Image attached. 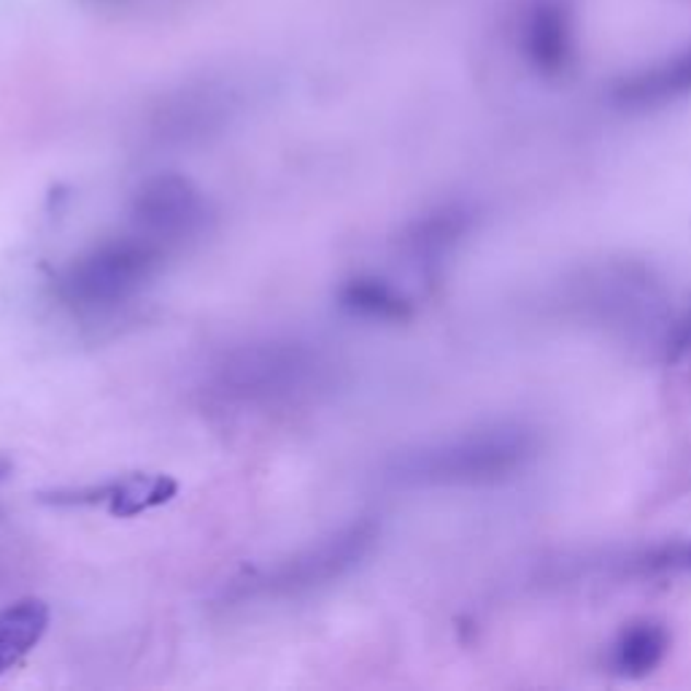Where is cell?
<instances>
[{
  "label": "cell",
  "mask_w": 691,
  "mask_h": 691,
  "mask_svg": "<svg viewBox=\"0 0 691 691\" xmlns=\"http://www.w3.org/2000/svg\"><path fill=\"white\" fill-rule=\"evenodd\" d=\"M336 382L330 354L305 341H262L224 351L209 367L206 402L230 411H279Z\"/></svg>",
  "instance_id": "6da1fadb"
},
{
  "label": "cell",
  "mask_w": 691,
  "mask_h": 691,
  "mask_svg": "<svg viewBox=\"0 0 691 691\" xmlns=\"http://www.w3.org/2000/svg\"><path fill=\"white\" fill-rule=\"evenodd\" d=\"M171 251L136 233L108 238L66 265L55 297L79 319H106L143 295L165 268Z\"/></svg>",
  "instance_id": "7a4b0ae2"
},
{
  "label": "cell",
  "mask_w": 691,
  "mask_h": 691,
  "mask_svg": "<svg viewBox=\"0 0 691 691\" xmlns=\"http://www.w3.org/2000/svg\"><path fill=\"white\" fill-rule=\"evenodd\" d=\"M532 452L535 441L529 432L518 428L481 430L400 454L389 465V478L406 487H478L522 470Z\"/></svg>",
  "instance_id": "3957f363"
},
{
  "label": "cell",
  "mask_w": 691,
  "mask_h": 691,
  "mask_svg": "<svg viewBox=\"0 0 691 691\" xmlns=\"http://www.w3.org/2000/svg\"><path fill=\"white\" fill-rule=\"evenodd\" d=\"M378 527L376 518L365 516L346 524L338 532L327 535L311 549L290 560L273 564L270 570L251 575L246 581H235L230 589L233 602H257V600H290V597L311 595L316 589L332 586L336 581L346 578L351 570L360 567L376 549Z\"/></svg>",
  "instance_id": "277c9868"
},
{
  "label": "cell",
  "mask_w": 691,
  "mask_h": 691,
  "mask_svg": "<svg viewBox=\"0 0 691 691\" xmlns=\"http://www.w3.org/2000/svg\"><path fill=\"white\" fill-rule=\"evenodd\" d=\"M132 230L165 249H181L209 230L211 209L206 195L189 178L165 173L143 181L130 203Z\"/></svg>",
  "instance_id": "5b68a950"
},
{
  "label": "cell",
  "mask_w": 691,
  "mask_h": 691,
  "mask_svg": "<svg viewBox=\"0 0 691 691\" xmlns=\"http://www.w3.org/2000/svg\"><path fill=\"white\" fill-rule=\"evenodd\" d=\"M178 492V481L163 473H132L114 481L82 489H55L42 494L44 503L68 508V505H106L108 514L130 518L171 503Z\"/></svg>",
  "instance_id": "8992f818"
},
{
  "label": "cell",
  "mask_w": 691,
  "mask_h": 691,
  "mask_svg": "<svg viewBox=\"0 0 691 691\" xmlns=\"http://www.w3.org/2000/svg\"><path fill=\"white\" fill-rule=\"evenodd\" d=\"M49 605L38 597H25L0 610V676L20 665L49 630Z\"/></svg>",
  "instance_id": "52a82bcc"
},
{
  "label": "cell",
  "mask_w": 691,
  "mask_h": 691,
  "mask_svg": "<svg viewBox=\"0 0 691 691\" xmlns=\"http://www.w3.org/2000/svg\"><path fill=\"white\" fill-rule=\"evenodd\" d=\"M670 635L656 621H637L621 630L610 646V667L624 678H643L665 661Z\"/></svg>",
  "instance_id": "ba28073f"
},
{
  "label": "cell",
  "mask_w": 691,
  "mask_h": 691,
  "mask_svg": "<svg viewBox=\"0 0 691 691\" xmlns=\"http://www.w3.org/2000/svg\"><path fill=\"white\" fill-rule=\"evenodd\" d=\"M338 305L351 316L371 321H406L411 316V301L389 281L376 276L349 279L338 292Z\"/></svg>",
  "instance_id": "9c48e42d"
},
{
  "label": "cell",
  "mask_w": 691,
  "mask_h": 691,
  "mask_svg": "<svg viewBox=\"0 0 691 691\" xmlns=\"http://www.w3.org/2000/svg\"><path fill=\"white\" fill-rule=\"evenodd\" d=\"M465 219L459 211H435V214L419 219L406 235V246L419 262H437V257L446 255L454 241L462 235Z\"/></svg>",
  "instance_id": "30bf717a"
},
{
  "label": "cell",
  "mask_w": 691,
  "mask_h": 691,
  "mask_svg": "<svg viewBox=\"0 0 691 691\" xmlns=\"http://www.w3.org/2000/svg\"><path fill=\"white\" fill-rule=\"evenodd\" d=\"M643 575H656V578H672V575H691V543L687 540H672L648 549L637 562Z\"/></svg>",
  "instance_id": "8fae6325"
},
{
  "label": "cell",
  "mask_w": 691,
  "mask_h": 691,
  "mask_svg": "<svg viewBox=\"0 0 691 691\" xmlns=\"http://www.w3.org/2000/svg\"><path fill=\"white\" fill-rule=\"evenodd\" d=\"M672 351L676 354H689L691 351V314L672 332Z\"/></svg>",
  "instance_id": "7c38bea8"
},
{
  "label": "cell",
  "mask_w": 691,
  "mask_h": 691,
  "mask_svg": "<svg viewBox=\"0 0 691 691\" xmlns=\"http://www.w3.org/2000/svg\"><path fill=\"white\" fill-rule=\"evenodd\" d=\"M5 476H9V465H5V462H0V481H3V478H5Z\"/></svg>",
  "instance_id": "4fadbf2b"
}]
</instances>
